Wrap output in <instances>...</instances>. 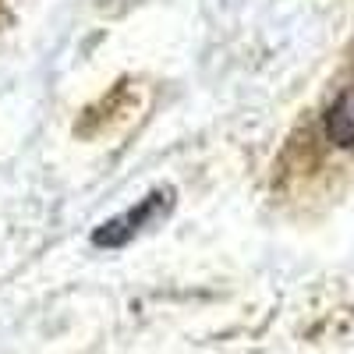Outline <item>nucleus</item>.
<instances>
[{
	"instance_id": "f257e3e1",
	"label": "nucleus",
	"mask_w": 354,
	"mask_h": 354,
	"mask_svg": "<svg viewBox=\"0 0 354 354\" xmlns=\"http://www.w3.org/2000/svg\"><path fill=\"white\" fill-rule=\"evenodd\" d=\"M170 205H174V188H156V192H149L138 205H131L128 213L106 220V223L93 234V245H100V248H121V245H128L135 234H142L145 227H153L156 220H163V216L170 213Z\"/></svg>"
},
{
	"instance_id": "f03ea898",
	"label": "nucleus",
	"mask_w": 354,
	"mask_h": 354,
	"mask_svg": "<svg viewBox=\"0 0 354 354\" xmlns=\"http://www.w3.org/2000/svg\"><path fill=\"white\" fill-rule=\"evenodd\" d=\"M135 110H138V96H135L131 82H117V88H110V96H103L100 103L82 110V117L75 121V135L78 138H103L121 121H128Z\"/></svg>"
},
{
	"instance_id": "7ed1b4c3",
	"label": "nucleus",
	"mask_w": 354,
	"mask_h": 354,
	"mask_svg": "<svg viewBox=\"0 0 354 354\" xmlns=\"http://www.w3.org/2000/svg\"><path fill=\"white\" fill-rule=\"evenodd\" d=\"M326 135L344 145V149H354V88H347V93L330 106L326 113Z\"/></svg>"
}]
</instances>
